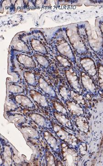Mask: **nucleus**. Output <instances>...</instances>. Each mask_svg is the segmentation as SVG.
Segmentation results:
<instances>
[{
	"instance_id": "obj_1",
	"label": "nucleus",
	"mask_w": 103,
	"mask_h": 166,
	"mask_svg": "<svg viewBox=\"0 0 103 166\" xmlns=\"http://www.w3.org/2000/svg\"><path fill=\"white\" fill-rule=\"evenodd\" d=\"M61 148L64 164L66 166H76L78 163L77 153L64 143L61 144Z\"/></svg>"
},
{
	"instance_id": "obj_2",
	"label": "nucleus",
	"mask_w": 103,
	"mask_h": 166,
	"mask_svg": "<svg viewBox=\"0 0 103 166\" xmlns=\"http://www.w3.org/2000/svg\"><path fill=\"white\" fill-rule=\"evenodd\" d=\"M53 128L57 136L63 141L72 146H76L78 144V139L76 137L65 131L57 124L54 123L53 125Z\"/></svg>"
},
{
	"instance_id": "obj_3",
	"label": "nucleus",
	"mask_w": 103,
	"mask_h": 166,
	"mask_svg": "<svg viewBox=\"0 0 103 166\" xmlns=\"http://www.w3.org/2000/svg\"><path fill=\"white\" fill-rule=\"evenodd\" d=\"M66 74L68 80L71 84L72 86L73 87L76 91L80 92L82 90V88L79 83L78 76L72 70L70 69L66 71Z\"/></svg>"
},
{
	"instance_id": "obj_4",
	"label": "nucleus",
	"mask_w": 103,
	"mask_h": 166,
	"mask_svg": "<svg viewBox=\"0 0 103 166\" xmlns=\"http://www.w3.org/2000/svg\"><path fill=\"white\" fill-rule=\"evenodd\" d=\"M80 63L89 75L93 76L96 74V67L92 60L89 58L84 59L80 61Z\"/></svg>"
},
{
	"instance_id": "obj_5",
	"label": "nucleus",
	"mask_w": 103,
	"mask_h": 166,
	"mask_svg": "<svg viewBox=\"0 0 103 166\" xmlns=\"http://www.w3.org/2000/svg\"><path fill=\"white\" fill-rule=\"evenodd\" d=\"M29 96L36 103L43 107H47L48 105L47 99L44 96L35 90L29 91Z\"/></svg>"
},
{
	"instance_id": "obj_6",
	"label": "nucleus",
	"mask_w": 103,
	"mask_h": 166,
	"mask_svg": "<svg viewBox=\"0 0 103 166\" xmlns=\"http://www.w3.org/2000/svg\"><path fill=\"white\" fill-rule=\"evenodd\" d=\"M17 59L19 62L26 68H34L36 67V63L34 60L28 55L21 54L17 56Z\"/></svg>"
},
{
	"instance_id": "obj_7",
	"label": "nucleus",
	"mask_w": 103,
	"mask_h": 166,
	"mask_svg": "<svg viewBox=\"0 0 103 166\" xmlns=\"http://www.w3.org/2000/svg\"><path fill=\"white\" fill-rule=\"evenodd\" d=\"M15 100L19 105L25 108L35 109L34 103L30 98L23 95H17L15 97Z\"/></svg>"
},
{
	"instance_id": "obj_8",
	"label": "nucleus",
	"mask_w": 103,
	"mask_h": 166,
	"mask_svg": "<svg viewBox=\"0 0 103 166\" xmlns=\"http://www.w3.org/2000/svg\"><path fill=\"white\" fill-rule=\"evenodd\" d=\"M75 123L79 130L81 132L85 133L89 132V125L85 117L82 116H78L76 118Z\"/></svg>"
},
{
	"instance_id": "obj_9",
	"label": "nucleus",
	"mask_w": 103,
	"mask_h": 166,
	"mask_svg": "<svg viewBox=\"0 0 103 166\" xmlns=\"http://www.w3.org/2000/svg\"><path fill=\"white\" fill-rule=\"evenodd\" d=\"M54 116L56 119L58 121L59 123L64 126L65 128L72 130L73 129V126L71 123V121L66 117V116L62 113H54Z\"/></svg>"
},
{
	"instance_id": "obj_10",
	"label": "nucleus",
	"mask_w": 103,
	"mask_h": 166,
	"mask_svg": "<svg viewBox=\"0 0 103 166\" xmlns=\"http://www.w3.org/2000/svg\"><path fill=\"white\" fill-rule=\"evenodd\" d=\"M67 109L70 112L74 115L80 116L83 115L84 111L82 108L75 102H68L66 103Z\"/></svg>"
},
{
	"instance_id": "obj_11",
	"label": "nucleus",
	"mask_w": 103,
	"mask_h": 166,
	"mask_svg": "<svg viewBox=\"0 0 103 166\" xmlns=\"http://www.w3.org/2000/svg\"><path fill=\"white\" fill-rule=\"evenodd\" d=\"M81 78L82 84L85 88L91 91L92 93L95 92L96 91V87L91 78L89 77L88 75L84 73L82 74Z\"/></svg>"
},
{
	"instance_id": "obj_12",
	"label": "nucleus",
	"mask_w": 103,
	"mask_h": 166,
	"mask_svg": "<svg viewBox=\"0 0 103 166\" xmlns=\"http://www.w3.org/2000/svg\"><path fill=\"white\" fill-rule=\"evenodd\" d=\"M59 45L58 46V49L59 52L64 55H66L69 57H71L72 56V51L69 45L67 43L65 42L63 40H61L59 42Z\"/></svg>"
},
{
	"instance_id": "obj_13",
	"label": "nucleus",
	"mask_w": 103,
	"mask_h": 166,
	"mask_svg": "<svg viewBox=\"0 0 103 166\" xmlns=\"http://www.w3.org/2000/svg\"><path fill=\"white\" fill-rule=\"evenodd\" d=\"M23 134L33 139L39 138L38 133L36 130L30 126H23L20 128Z\"/></svg>"
},
{
	"instance_id": "obj_14",
	"label": "nucleus",
	"mask_w": 103,
	"mask_h": 166,
	"mask_svg": "<svg viewBox=\"0 0 103 166\" xmlns=\"http://www.w3.org/2000/svg\"><path fill=\"white\" fill-rule=\"evenodd\" d=\"M43 136L45 141L47 142L51 147L54 149L56 148L58 145V142L56 139L52 134H51L49 132L45 131L44 132Z\"/></svg>"
},
{
	"instance_id": "obj_15",
	"label": "nucleus",
	"mask_w": 103,
	"mask_h": 166,
	"mask_svg": "<svg viewBox=\"0 0 103 166\" xmlns=\"http://www.w3.org/2000/svg\"><path fill=\"white\" fill-rule=\"evenodd\" d=\"M39 86L40 88L45 93L52 96H54V91L53 90L51 87L43 78H40L39 80Z\"/></svg>"
},
{
	"instance_id": "obj_16",
	"label": "nucleus",
	"mask_w": 103,
	"mask_h": 166,
	"mask_svg": "<svg viewBox=\"0 0 103 166\" xmlns=\"http://www.w3.org/2000/svg\"><path fill=\"white\" fill-rule=\"evenodd\" d=\"M31 45L34 51L41 54L47 53V49H45L41 42L39 40L34 39L31 42Z\"/></svg>"
},
{
	"instance_id": "obj_17",
	"label": "nucleus",
	"mask_w": 103,
	"mask_h": 166,
	"mask_svg": "<svg viewBox=\"0 0 103 166\" xmlns=\"http://www.w3.org/2000/svg\"><path fill=\"white\" fill-rule=\"evenodd\" d=\"M30 119L35 123L40 126H45L47 124V121L43 116L39 113H32L29 116Z\"/></svg>"
},
{
	"instance_id": "obj_18",
	"label": "nucleus",
	"mask_w": 103,
	"mask_h": 166,
	"mask_svg": "<svg viewBox=\"0 0 103 166\" xmlns=\"http://www.w3.org/2000/svg\"><path fill=\"white\" fill-rule=\"evenodd\" d=\"M8 119L10 122L17 124L24 122L26 120L25 117L24 116L17 113L13 114L10 116L8 118Z\"/></svg>"
},
{
	"instance_id": "obj_19",
	"label": "nucleus",
	"mask_w": 103,
	"mask_h": 166,
	"mask_svg": "<svg viewBox=\"0 0 103 166\" xmlns=\"http://www.w3.org/2000/svg\"><path fill=\"white\" fill-rule=\"evenodd\" d=\"M23 76L26 82L31 86H34L36 84V78L34 74L29 72H25L23 74Z\"/></svg>"
},
{
	"instance_id": "obj_20",
	"label": "nucleus",
	"mask_w": 103,
	"mask_h": 166,
	"mask_svg": "<svg viewBox=\"0 0 103 166\" xmlns=\"http://www.w3.org/2000/svg\"><path fill=\"white\" fill-rule=\"evenodd\" d=\"M3 156L5 161L9 165H11L12 163V152L8 146H6L4 148Z\"/></svg>"
},
{
	"instance_id": "obj_21",
	"label": "nucleus",
	"mask_w": 103,
	"mask_h": 166,
	"mask_svg": "<svg viewBox=\"0 0 103 166\" xmlns=\"http://www.w3.org/2000/svg\"><path fill=\"white\" fill-rule=\"evenodd\" d=\"M45 159L47 166H55V159L51 152L47 151L45 152Z\"/></svg>"
},
{
	"instance_id": "obj_22",
	"label": "nucleus",
	"mask_w": 103,
	"mask_h": 166,
	"mask_svg": "<svg viewBox=\"0 0 103 166\" xmlns=\"http://www.w3.org/2000/svg\"><path fill=\"white\" fill-rule=\"evenodd\" d=\"M13 46L17 51L22 52H27L29 51V48L27 46L22 42L17 41L13 43Z\"/></svg>"
},
{
	"instance_id": "obj_23",
	"label": "nucleus",
	"mask_w": 103,
	"mask_h": 166,
	"mask_svg": "<svg viewBox=\"0 0 103 166\" xmlns=\"http://www.w3.org/2000/svg\"><path fill=\"white\" fill-rule=\"evenodd\" d=\"M35 57L36 60H37V62L41 65H43L44 67H47L49 65L48 61L43 55H41L40 54H36L35 55Z\"/></svg>"
},
{
	"instance_id": "obj_24",
	"label": "nucleus",
	"mask_w": 103,
	"mask_h": 166,
	"mask_svg": "<svg viewBox=\"0 0 103 166\" xmlns=\"http://www.w3.org/2000/svg\"><path fill=\"white\" fill-rule=\"evenodd\" d=\"M71 95L72 98H73L74 100L77 102L78 103L84 105L86 103L85 100L81 95H78V94L76 93L73 91H71Z\"/></svg>"
},
{
	"instance_id": "obj_25",
	"label": "nucleus",
	"mask_w": 103,
	"mask_h": 166,
	"mask_svg": "<svg viewBox=\"0 0 103 166\" xmlns=\"http://www.w3.org/2000/svg\"><path fill=\"white\" fill-rule=\"evenodd\" d=\"M10 92L13 93H20L23 91V89L19 86L15 84H11L8 87Z\"/></svg>"
},
{
	"instance_id": "obj_26",
	"label": "nucleus",
	"mask_w": 103,
	"mask_h": 166,
	"mask_svg": "<svg viewBox=\"0 0 103 166\" xmlns=\"http://www.w3.org/2000/svg\"><path fill=\"white\" fill-rule=\"evenodd\" d=\"M5 108L6 111H11L16 110L17 107L13 102L8 100L5 103Z\"/></svg>"
},
{
	"instance_id": "obj_27",
	"label": "nucleus",
	"mask_w": 103,
	"mask_h": 166,
	"mask_svg": "<svg viewBox=\"0 0 103 166\" xmlns=\"http://www.w3.org/2000/svg\"><path fill=\"white\" fill-rule=\"evenodd\" d=\"M54 108L58 112L66 114V110L62 104L58 102H54Z\"/></svg>"
},
{
	"instance_id": "obj_28",
	"label": "nucleus",
	"mask_w": 103,
	"mask_h": 166,
	"mask_svg": "<svg viewBox=\"0 0 103 166\" xmlns=\"http://www.w3.org/2000/svg\"><path fill=\"white\" fill-rule=\"evenodd\" d=\"M57 60L60 62L61 64L64 65V66L67 67V66H70V64L69 62L67 61L66 59L62 57L61 56H57Z\"/></svg>"
},
{
	"instance_id": "obj_29",
	"label": "nucleus",
	"mask_w": 103,
	"mask_h": 166,
	"mask_svg": "<svg viewBox=\"0 0 103 166\" xmlns=\"http://www.w3.org/2000/svg\"><path fill=\"white\" fill-rule=\"evenodd\" d=\"M79 151L81 154L82 155L86 154L87 151V148L86 144L85 143H82L80 144L79 146Z\"/></svg>"
},
{
	"instance_id": "obj_30",
	"label": "nucleus",
	"mask_w": 103,
	"mask_h": 166,
	"mask_svg": "<svg viewBox=\"0 0 103 166\" xmlns=\"http://www.w3.org/2000/svg\"><path fill=\"white\" fill-rule=\"evenodd\" d=\"M60 94L62 97H64V98H67V93L66 88L64 87H62L60 89Z\"/></svg>"
},
{
	"instance_id": "obj_31",
	"label": "nucleus",
	"mask_w": 103,
	"mask_h": 166,
	"mask_svg": "<svg viewBox=\"0 0 103 166\" xmlns=\"http://www.w3.org/2000/svg\"><path fill=\"white\" fill-rule=\"evenodd\" d=\"M91 34L92 38L94 39V40H95V39H97L98 38L97 34V33H96V31H95V30L91 32Z\"/></svg>"
}]
</instances>
